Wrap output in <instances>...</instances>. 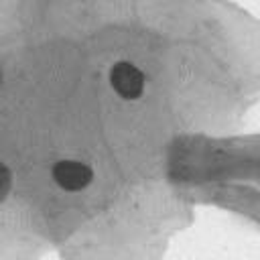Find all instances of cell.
<instances>
[{
	"label": "cell",
	"mask_w": 260,
	"mask_h": 260,
	"mask_svg": "<svg viewBox=\"0 0 260 260\" xmlns=\"http://www.w3.org/2000/svg\"><path fill=\"white\" fill-rule=\"evenodd\" d=\"M110 83L120 98L138 100L144 91V73L128 61H118L110 69Z\"/></svg>",
	"instance_id": "obj_1"
},
{
	"label": "cell",
	"mask_w": 260,
	"mask_h": 260,
	"mask_svg": "<svg viewBox=\"0 0 260 260\" xmlns=\"http://www.w3.org/2000/svg\"><path fill=\"white\" fill-rule=\"evenodd\" d=\"M53 179L65 191H81L91 183L93 173L85 162L59 160L53 165Z\"/></svg>",
	"instance_id": "obj_2"
},
{
	"label": "cell",
	"mask_w": 260,
	"mask_h": 260,
	"mask_svg": "<svg viewBox=\"0 0 260 260\" xmlns=\"http://www.w3.org/2000/svg\"><path fill=\"white\" fill-rule=\"evenodd\" d=\"M2 197H6V193H8V189H10V173H8V167H4L2 165Z\"/></svg>",
	"instance_id": "obj_3"
}]
</instances>
